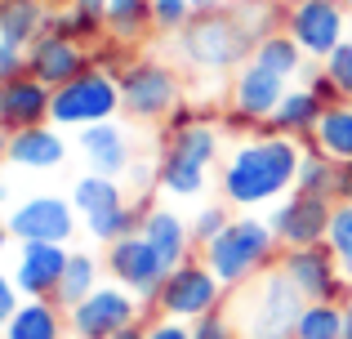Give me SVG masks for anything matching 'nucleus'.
<instances>
[{
	"instance_id": "26",
	"label": "nucleus",
	"mask_w": 352,
	"mask_h": 339,
	"mask_svg": "<svg viewBox=\"0 0 352 339\" xmlns=\"http://www.w3.org/2000/svg\"><path fill=\"white\" fill-rule=\"evenodd\" d=\"M98 286H103V263H98L89 250H72L67 272H63V286H58V295H54V304H58V308H76L80 299H89Z\"/></svg>"
},
{
	"instance_id": "30",
	"label": "nucleus",
	"mask_w": 352,
	"mask_h": 339,
	"mask_svg": "<svg viewBox=\"0 0 352 339\" xmlns=\"http://www.w3.org/2000/svg\"><path fill=\"white\" fill-rule=\"evenodd\" d=\"M143 210H147V206H129V201H120V206L103 210V215L80 219V223H85V232L94 237L98 245H112V241H120V237L138 232V223H143Z\"/></svg>"
},
{
	"instance_id": "44",
	"label": "nucleus",
	"mask_w": 352,
	"mask_h": 339,
	"mask_svg": "<svg viewBox=\"0 0 352 339\" xmlns=\"http://www.w3.org/2000/svg\"><path fill=\"white\" fill-rule=\"evenodd\" d=\"M112 339H147V326H138V322H134V326H125V331H116Z\"/></svg>"
},
{
	"instance_id": "11",
	"label": "nucleus",
	"mask_w": 352,
	"mask_h": 339,
	"mask_svg": "<svg viewBox=\"0 0 352 339\" xmlns=\"http://www.w3.org/2000/svg\"><path fill=\"white\" fill-rule=\"evenodd\" d=\"M335 197H317V192H285L281 201H276V210L267 215V223H272L276 241H281V250H294V245H317L326 241L330 232V219H335Z\"/></svg>"
},
{
	"instance_id": "43",
	"label": "nucleus",
	"mask_w": 352,
	"mask_h": 339,
	"mask_svg": "<svg viewBox=\"0 0 352 339\" xmlns=\"http://www.w3.org/2000/svg\"><path fill=\"white\" fill-rule=\"evenodd\" d=\"M335 201H352V161L339 166V174H335Z\"/></svg>"
},
{
	"instance_id": "13",
	"label": "nucleus",
	"mask_w": 352,
	"mask_h": 339,
	"mask_svg": "<svg viewBox=\"0 0 352 339\" xmlns=\"http://www.w3.org/2000/svg\"><path fill=\"white\" fill-rule=\"evenodd\" d=\"M285 89H290V80L276 76V72H267L263 63L250 58L245 67H236V76H232L228 121H232V125H245V130H254V125H267V121H272V112L281 107Z\"/></svg>"
},
{
	"instance_id": "27",
	"label": "nucleus",
	"mask_w": 352,
	"mask_h": 339,
	"mask_svg": "<svg viewBox=\"0 0 352 339\" xmlns=\"http://www.w3.org/2000/svg\"><path fill=\"white\" fill-rule=\"evenodd\" d=\"M254 63H263L267 72H276V76H285V80H299L303 72H308V54H303V45L294 41L285 27L254 45Z\"/></svg>"
},
{
	"instance_id": "23",
	"label": "nucleus",
	"mask_w": 352,
	"mask_h": 339,
	"mask_svg": "<svg viewBox=\"0 0 352 339\" xmlns=\"http://www.w3.org/2000/svg\"><path fill=\"white\" fill-rule=\"evenodd\" d=\"M50 5L45 0H0V41L9 45H32L50 27Z\"/></svg>"
},
{
	"instance_id": "21",
	"label": "nucleus",
	"mask_w": 352,
	"mask_h": 339,
	"mask_svg": "<svg viewBox=\"0 0 352 339\" xmlns=\"http://www.w3.org/2000/svg\"><path fill=\"white\" fill-rule=\"evenodd\" d=\"M321 116H326V103H321L308 85H290L285 98H281V107H276L272 121H267V130L290 134V139H299V143H312V130H317Z\"/></svg>"
},
{
	"instance_id": "36",
	"label": "nucleus",
	"mask_w": 352,
	"mask_h": 339,
	"mask_svg": "<svg viewBox=\"0 0 352 339\" xmlns=\"http://www.w3.org/2000/svg\"><path fill=\"white\" fill-rule=\"evenodd\" d=\"M228 223H232V210H228V201H223V206H201L197 215H192V241H197V250L214 241V237L223 232Z\"/></svg>"
},
{
	"instance_id": "20",
	"label": "nucleus",
	"mask_w": 352,
	"mask_h": 339,
	"mask_svg": "<svg viewBox=\"0 0 352 339\" xmlns=\"http://www.w3.org/2000/svg\"><path fill=\"white\" fill-rule=\"evenodd\" d=\"M76 148L85 152L89 170L98 174H112V179H120V174L129 170V134L112 121H98V125H85V130H76Z\"/></svg>"
},
{
	"instance_id": "8",
	"label": "nucleus",
	"mask_w": 352,
	"mask_h": 339,
	"mask_svg": "<svg viewBox=\"0 0 352 339\" xmlns=\"http://www.w3.org/2000/svg\"><path fill=\"white\" fill-rule=\"evenodd\" d=\"M103 268L116 286H125L129 295H138L143 304H156L165 277H170V263L156 254V245L147 241L143 232H129L120 241L103 245Z\"/></svg>"
},
{
	"instance_id": "28",
	"label": "nucleus",
	"mask_w": 352,
	"mask_h": 339,
	"mask_svg": "<svg viewBox=\"0 0 352 339\" xmlns=\"http://www.w3.org/2000/svg\"><path fill=\"white\" fill-rule=\"evenodd\" d=\"M120 201H125V188H120V179H112V174L89 170V174H80V179L72 183V206H76L80 219L103 215V210L120 206Z\"/></svg>"
},
{
	"instance_id": "4",
	"label": "nucleus",
	"mask_w": 352,
	"mask_h": 339,
	"mask_svg": "<svg viewBox=\"0 0 352 339\" xmlns=\"http://www.w3.org/2000/svg\"><path fill=\"white\" fill-rule=\"evenodd\" d=\"M179 54L188 67L223 76L232 67H245L254 58V41L245 36V27L232 18V9H206L188 23V32L179 36Z\"/></svg>"
},
{
	"instance_id": "49",
	"label": "nucleus",
	"mask_w": 352,
	"mask_h": 339,
	"mask_svg": "<svg viewBox=\"0 0 352 339\" xmlns=\"http://www.w3.org/2000/svg\"><path fill=\"white\" fill-rule=\"evenodd\" d=\"M0 339H5V322H0Z\"/></svg>"
},
{
	"instance_id": "1",
	"label": "nucleus",
	"mask_w": 352,
	"mask_h": 339,
	"mask_svg": "<svg viewBox=\"0 0 352 339\" xmlns=\"http://www.w3.org/2000/svg\"><path fill=\"white\" fill-rule=\"evenodd\" d=\"M299 161H303V143L290 134H254L241 139L232 148V157L223 161L219 174V192L232 210H258L281 201L285 192H294L299 183Z\"/></svg>"
},
{
	"instance_id": "33",
	"label": "nucleus",
	"mask_w": 352,
	"mask_h": 339,
	"mask_svg": "<svg viewBox=\"0 0 352 339\" xmlns=\"http://www.w3.org/2000/svg\"><path fill=\"white\" fill-rule=\"evenodd\" d=\"M335 174H339V166L326 157V152L303 148V161H299V183H294V188L317 192V197H335Z\"/></svg>"
},
{
	"instance_id": "25",
	"label": "nucleus",
	"mask_w": 352,
	"mask_h": 339,
	"mask_svg": "<svg viewBox=\"0 0 352 339\" xmlns=\"http://www.w3.org/2000/svg\"><path fill=\"white\" fill-rule=\"evenodd\" d=\"M308 148L326 152L335 166H348V161H352V103L326 107V116L317 121V130H312V143H308Z\"/></svg>"
},
{
	"instance_id": "38",
	"label": "nucleus",
	"mask_w": 352,
	"mask_h": 339,
	"mask_svg": "<svg viewBox=\"0 0 352 339\" xmlns=\"http://www.w3.org/2000/svg\"><path fill=\"white\" fill-rule=\"evenodd\" d=\"M192 339H241L228 304H219V308H210L206 317H197V322H192Z\"/></svg>"
},
{
	"instance_id": "16",
	"label": "nucleus",
	"mask_w": 352,
	"mask_h": 339,
	"mask_svg": "<svg viewBox=\"0 0 352 339\" xmlns=\"http://www.w3.org/2000/svg\"><path fill=\"white\" fill-rule=\"evenodd\" d=\"M72 250L58 241H18V263H14V281L23 290V299H54L63 286Z\"/></svg>"
},
{
	"instance_id": "3",
	"label": "nucleus",
	"mask_w": 352,
	"mask_h": 339,
	"mask_svg": "<svg viewBox=\"0 0 352 339\" xmlns=\"http://www.w3.org/2000/svg\"><path fill=\"white\" fill-rule=\"evenodd\" d=\"M281 254L272 223L258 215H232V223L214 237L210 245H201V259L210 263V272L219 277L223 290H236L245 281H254L258 272H267Z\"/></svg>"
},
{
	"instance_id": "39",
	"label": "nucleus",
	"mask_w": 352,
	"mask_h": 339,
	"mask_svg": "<svg viewBox=\"0 0 352 339\" xmlns=\"http://www.w3.org/2000/svg\"><path fill=\"white\" fill-rule=\"evenodd\" d=\"M303 85H308V89H312V94H317L326 107H335V103H348V98L335 89V80H330L321 67H308V72H303Z\"/></svg>"
},
{
	"instance_id": "24",
	"label": "nucleus",
	"mask_w": 352,
	"mask_h": 339,
	"mask_svg": "<svg viewBox=\"0 0 352 339\" xmlns=\"http://www.w3.org/2000/svg\"><path fill=\"white\" fill-rule=\"evenodd\" d=\"M54 32L72 36V41H98V36H107V0H67V5L58 9V14L50 18Z\"/></svg>"
},
{
	"instance_id": "5",
	"label": "nucleus",
	"mask_w": 352,
	"mask_h": 339,
	"mask_svg": "<svg viewBox=\"0 0 352 339\" xmlns=\"http://www.w3.org/2000/svg\"><path fill=\"white\" fill-rule=\"evenodd\" d=\"M116 112H120V80L103 67H85L76 80L54 89L50 121L58 130H85V125L112 121Z\"/></svg>"
},
{
	"instance_id": "12",
	"label": "nucleus",
	"mask_w": 352,
	"mask_h": 339,
	"mask_svg": "<svg viewBox=\"0 0 352 339\" xmlns=\"http://www.w3.org/2000/svg\"><path fill=\"white\" fill-rule=\"evenodd\" d=\"M138 322V295H129L116 281H103L89 299L67 308V335L72 339H112L116 331Z\"/></svg>"
},
{
	"instance_id": "47",
	"label": "nucleus",
	"mask_w": 352,
	"mask_h": 339,
	"mask_svg": "<svg viewBox=\"0 0 352 339\" xmlns=\"http://www.w3.org/2000/svg\"><path fill=\"white\" fill-rule=\"evenodd\" d=\"M344 339H352V295H348V304H344Z\"/></svg>"
},
{
	"instance_id": "40",
	"label": "nucleus",
	"mask_w": 352,
	"mask_h": 339,
	"mask_svg": "<svg viewBox=\"0 0 352 339\" xmlns=\"http://www.w3.org/2000/svg\"><path fill=\"white\" fill-rule=\"evenodd\" d=\"M23 72H27V50H23V45L0 41V85L14 80V76H23Z\"/></svg>"
},
{
	"instance_id": "6",
	"label": "nucleus",
	"mask_w": 352,
	"mask_h": 339,
	"mask_svg": "<svg viewBox=\"0 0 352 339\" xmlns=\"http://www.w3.org/2000/svg\"><path fill=\"white\" fill-rule=\"evenodd\" d=\"M120 112L134 121H165L179 107V72L165 67L161 58H129L120 72Z\"/></svg>"
},
{
	"instance_id": "17",
	"label": "nucleus",
	"mask_w": 352,
	"mask_h": 339,
	"mask_svg": "<svg viewBox=\"0 0 352 339\" xmlns=\"http://www.w3.org/2000/svg\"><path fill=\"white\" fill-rule=\"evenodd\" d=\"M50 107H54V89L45 85V80H36L32 72H23V76L0 85V125H5L9 134L45 125L50 121Z\"/></svg>"
},
{
	"instance_id": "2",
	"label": "nucleus",
	"mask_w": 352,
	"mask_h": 339,
	"mask_svg": "<svg viewBox=\"0 0 352 339\" xmlns=\"http://www.w3.org/2000/svg\"><path fill=\"white\" fill-rule=\"evenodd\" d=\"M303 308H308V299L294 290V281L276 263L258 272L254 281L228 290V313H232L241 339H294Z\"/></svg>"
},
{
	"instance_id": "19",
	"label": "nucleus",
	"mask_w": 352,
	"mask_h": 339,
	"mask_svg": "<svg viewBox=\"0 0 352 339\" xmlns=\"http://www.w3.org/2000/svg\"><path fill=\"white\" fill-rule=\"evenodd\" d=\"M63 161H67V139L58 134L54 121L9 134V166H18V170H58Z\"/></svg>"
},
{
	"instance_id": "45",
	"label": "nucleus",
	"mask_w": 352,
	"mask_h": 339,
	"mask_svg": "<svg viewBox=\"0 0 352 339\" xmlns=\"http://www.w3.org/2000/svg\"><path fill=\"white\" fill-rule=\"evenodd\" d=\"M192 5H197V9H201V14H206V9H232V5H236V0H192Z\"/></svg>"
},
{
	"instance_id": "32",
	"label": "nucleus",
	"mask_w": 352,
	"mask_h": 339,
	"mask_svg": "<svg viewBox=\"0 0 352 339\" xmlns=\"http://www.w3.org/2000/svg\"><path fill=\"white\" fill-rule=\"evenodd\" d=\"M294 339H344V304H335V299L308 304L299 317V335Z\"/></svg>"
},
{
	"instance_id": "51",
	"label": "nucleus",
	"mask_w": 352,
	"mask_h": 339,
	"mask_svg": "<svg viewBox=\"0 0 352 339\" xmlns=\"http://www.w3.org/2000/svg\"><path fill=\"white\" fill-rule=\"evenodd\" d=\"M281 5H290V0H281Z\"/></svg>"
},
{
	"instance_id": "14",
	"label": "nucleus",
	"mask_w": 352,
	"mask_h": 339,
	"mask_svg": "<svg viewBox=\"0 0 352 339\" xmlns=\"http://www.w3.org/2000/svg\"><path fill=\"white\" fill-rule=\"evenodd\" d=\"M14 241H58L67 245L76 237V206L67 197H54V192H41V197L18 201L5 215Z\"/></svg>"
},
{
	"instance_id": "48",
	"label": "nucleus",
	"mask_w": 352,
	"mask_h": 339,
	"mask_svg": "<svg viewBox=\"0 0 352 339\" xmlns=\"http://www.w3.org/2000/svg\"><path fill=\"white\" fill-rule=\"evenodd\" d=\"M5 161H9V130L0 125V166H5Z\"/></svg>"
},
{
	"instance_id": "35",
	"label": "nucleus",
	"mask_w": 352,
	"mask_h": 339,
	"mask_svg": "<svg viewBox=\"0 0 352 339\" xmlns=\"http://www.w3.org/2000/svg\"><path fill=\"white\" fill-rule=\"evenodd\" d=\"M201 9L192 5V0H152V32L161 36H183L188 32V23L197 18Z\"/></svg>"
},
{
	"instance_id": "22",
	"label": "nucleus",
	"mask_w": 352,
	"mask_h": 339,
	"mask_svg": "<svg viewBox=\"0 0 352 339\" xmlns=\"http://www.w3.org/2000/svg\"><path fill=\"white\" fill-rule=\"evenodd\" d=\"M67 335V308L54 299H23L18 313L5 322V339H63Z\"/></svg>"
},
{
	"instance_id": "15",
	"label": "nucleus",
	"mask_w": 352,
	"mask_h": 339,
	"mask_svg": "<svg viewBox=\"0 0 352 339\" xmlns=\"http://www.w3.org/2000/svg\"><path fill=\"white\" fill-rule=\"evenodd\" d=\"M85 67H94L89 50H85L80 41H72V36L54 32V27H45V32L36 36L32 45H27V72H32L36 80H45L50 89L76 80Z\"/></svg>"
},
{
	"instance_id": "42",
	"label": "nucleus",
	"mask_w": 352,
	"mask_h": 339,
	"mask_svg": "<svg viewBox=\"0 0 352 339\" xmlns=\"http://www.w3.org/2000/svg\"><path fill=\"white\" fill-rule=\"evenodd\" d=\"M147 339H192V322H174V317H156L147 326Z\"/></svg>"
},
{
	"instance_id": "37",
	"label": "nucleus",
	"mask_w": 352,
	"mask_h": 339,
	"mask_svg": "<svg viewBox=\"0 0 352 339\" xmlns=\"http://www.w3.org/2000/svg\"><path fill=\"white\" fill-rule=\"evenodd\" d=\"M321 72H326L330 80H335V89L344 98H352V36L344 45H339V50H330L326 58H321Z\"/></svg>"
},
{
	"instance_id": "9",
	"label": "nucleus",
	"mask_w": 352,
	"mask_h": 339,
	"mask_svg": "<svg viewBox=\"0 0 352 339\" xmlns=\"http://www.w3.org/2000/svg\"><path fill=\"white\" fill-rule=\"evenodd\" d=\"M276 268H281L285 277L294 281V290H299L308 304H317V299H335V304H348L344 295H352L344 268H339L335 250H330L326 241L281 250V254H276Z\"/></svg>"
},
{
	"instance_id": "7",
	"label": "nucleus",
	"mask_w": 352,
	"mask_h": 339,
	"mask_svg": "<svg viewBox=\"0 0 352 339\" xmlns=\"http://www.w3.org/2000/svg\"><path fill=\"white\" fill-rule=\"evenodd\" d=\"M219 304H228V290L219 286V277L210 272V263L201 254H192L179 268H170L161 295H156L161 317H174V322H197V317H206Z\"/></svg>"
},
{
	"instance_id": "29",
	"label": "nucleus",
	"mask_w": 352,
	"mask_h": 339,
	"mask_svg": "<svg viewBox=\"0 0 352 339\" xmlns=\"http://www.w3.org/2000/svg\"><path fill=\"white\" fill-rule=\"evenodd\" d=\"M152 27V0H107V36L112 45H138Z\"/></svg>"
},
{
	"instance_id": "46",
	"label": "nucleus",
	"mask_w": 352,
	"mask_h": 339,
	"mask_svg": "<svg viewBox=\"0 0 352 339\" xmlns=\"http://www.w3.org/2000/svg\"><path fill=\"white\" fill-rule=\"evenodd\" d=\"M9 241H14V232H9V223L0 219V259H5V250H9Z\"/></svg>"
},
{
	"instance_id": "31",
	"label": "nucleus",
	"mask_w": 352,
	"mask_h": 339,
	"mask_svg": "<svg viewBox=\"0 0 352 339\" xmlns=\"http://www.w3.org/2000/svg\"><path fill=\"white\" fill-rule=\"evenodd\" d=\"M232 18L245 27L250 41L258 45V41H267L272 32H281V27H285V5H281V0H236Z\"/></svg>"
},
{
	"instance_id": "52",
	"label": "nucleus",
	"mask_w": 352,
	"mask_h": 339,
	"mask_svg": "<svg viewBox=\"0 0 352 339\" xmlns=\"http://www.w3.org/2000/svg\"><path fill=\"white\" fill-rule=\"evenodd\" d=\"M348 103H352V98H348Z\"/></svg>"
},
{
	"instance_id": "50",
	"label": "nucleus",
	"mask_w": 352,
	"mask_h": 339,
	"mask_svg": "<svg viewBox=\"0 0 352 339\" xmlns=\"http://www.w3.org/2000/svg\"><path fill=\"white\" fill-rule=\"evenodd\" d=\"M344 5H348V14H352V0H344Z\"/></svg>"
},
{
	"instance_id": "10",
	"label": "nucleus",
	"mask_w": 352,
	"mask_h": 339,
	"mask_svg": "<svg viewBox=\"0 0 352 339\" xmlns=\"http://www.w3.org/2000/svg\"><path fill=\"white\" fill-rule=\"evenodd\" d=\"M348 5L344 0H290L285 5V32L303 45L308 58H326L348 41Z\"/></svg>"
},
{
	"instance_id": "18",
	"label": "nucleus",
	"mask_w": 352,
	"mask_h": 339,
	"mask_svg": "<svg viewBox=\"0 0 352 339\" xmlns=\"http://www.w3.org/2000/svg\"><path fill=\"white\" fill-rule=\"evenodd\" d=\"M138 232L156 245V254H161L170 268H179V263L192 259V250H197V241H192V223L179 215V210H170V206H147Z\"/></svg>"
},
{
	"instance_id": "41",
	"label": "nucleus",
	"mask_w": 352,
	"mask_h": 339,
	"mask_svg": "<svg viewBox=\"0 0 352 339\" xmlns=\"http://www.w3.org/2000/svg\"><path fill=\"white\" fill-rule=\"evenodd\" d=\"M18 304H23V290H18V281H14V272H0V322H9V317L18 313Z\"/></svg>"
},
{
	"instance_id": "34",
	"label": "nucleus",
	"mask_w": 352,
	"mask_h": 339,
	"mask_svg": "<svg viewBox=\"0 0 352 339\" xmlns=\"http://www.w3.org/2000/svg\"><path fill=\"white\" fill-rule=\"evenodd\" d=\"M326 245L335 250L339 268H344V277H348V286H352V201H339V206H335V219H330Z\"/></svg>"
}]
</instances>
